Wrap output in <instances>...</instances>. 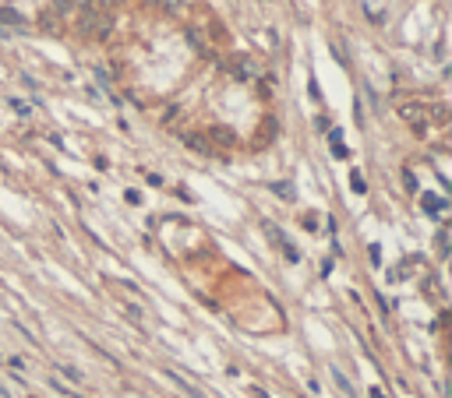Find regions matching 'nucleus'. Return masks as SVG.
Returning <instances> with one entry per match:
<instances>
[{
	"label": "nucleus",
	"instance_id": "f257e3e1",
	"mask_svg": "<svg viewBox=\"0 0 452 398\" xmlns=\"http://www.w3.org/2000/svg\"><path fill=\"white\" fill-rule=\"evenodd\" d=\"M78 11H81V14H78V32H81V36H96V28H99V21H103V11L96 8V0H81Z\"/></svg>",
	"mask_w": 452,
	"mask_h": 398
},
{
	"label": "nucleus",
	"instance_id": "f03ea898",
	"mask_svg": "<svg viewBox=\"0 0 452 398\" xmlns=\"http://www.w3.org/2000/svg\"><path fill=\"white\" fill-rule=\"evenodd\" d=\"M400 116L410 120V124H424V120H428V109L420 106V103H403V106H400Z\"/></svg>",
	"mask_w": 452,
	"mask_h": 398
},
{
	"label": "nucleus",
	"instance_id": "7ed1b4c3",
	"mask_svg": "<svg viewBox=\"0 0 452 398\" xmlns=\"http://www.w3.org/2000/svg\"><path fill=\"white\" fill-rule=\"evenodd\" d=\"M50 4H53V14H57V18H68V14L78 11V0H50Z\"/></svg>",
	"mask_w": 452,
	"mask_h": 398
},
{
	"label": "nucleus",
	"instance_id": "20e7f679",
	"mask_svg": "<svg viewBox=\"0 0 452 398\" xmlns=\"http://www.w3.org/2000/svg\"><path fill=\"white\" fill-rule=\"evenodd\" d=\"M0 21H8V25H14V28H21V14L18 11H11V8H0Z\"/></svg>",
	"mask_w": 452,
	"mask_h": 398
},
{
	"label": "nucleus",
	"instance_id": "39448f33",
	"mask_svg": "<svg viewBox=\"0 0 452 398\" xmlns=\"http://www.w3.org/2000/svg\"><path fill=\"white\" fill-rule=\"evenodd\" d=\"M184 141H188L191 148H198V151H202V156H208V145H205V138H202V134H188Z\"/></svg>",
	"mask_w": 452,
	"mask_h": 398
},
{
	"label": "nucleus",
	"instance_id": "423d86ee",
	"mask_svg": "<svg viewBox=\"0 0 452 398\" xmlns=\"http://www.w3.org/2000/svg\"><path fill=\"white\" fill-rule=\"evenodd\" d=\"M213 138H216V141H223V145H230V141H233V134H230V131H223V127H213Z\"/></svg>",
	"mask_w": 452,
	"mask_h": 398
},
{
	"label": "nucleus",
	"instance_id": "0eeeda50",
	"mask_svg": "<svg viewBox=\"0 0 452 398\" xmlns=\"http://www.w3.org/2000/svg\"><path fill=\"white\" fill-rule=\"evenodd\" d=\"M333 377H336V384H340V388H343L346 395H353V388H350V381H346V377H343L340 370H333Z\"/></svg>",
	"mask_w": 452,
	"mask_h": 398
},
{
	"label": "nucleus",
	"instance_id": "6e6552de",
	"mask_svg": "<svg viewBox=\"0 0 452 398\" xmlns=\"http://www.w3.org/2000/svg\"><path fill=\"white\" fill-rule=\"evenodd\" d=\"M60 370H64V374H68V377H71V381H81V374H78V370H75V366H60Z\"/></svg>",
	"mask_w": 452,
	"mask_h": 398
},
{
	"label": "nucleus",
	"instance_id": "1a4fd4ad",
	"mask_svg": "<svg viewBox=\"0 0 452 398\" xmlns=\"http://www.w3.org/2000/svg\"><path fill=\"white\" fill-rule=\"evenodd\" d=\"M57 25H60V21H53V14H46V18H43V28H50V32H53Z\"/></svg>",
	"mask_w": 452,
	"mask_h": 398
},
{
	"label": "nucleus",
	"instance_id": "9d476101",
	"mask_svg": "<svg viewBox=\"0 0 452 398\" xmlns=\"http://www.w3.org/2000/svg\"><path fill=\"white\" fill-rule=\"evenodd\" d=\"M371 398H385V395H382V391H371Z\"/></svg>",
	"mask_w": 452,
	"mask_h": 398
}]
</instances>
